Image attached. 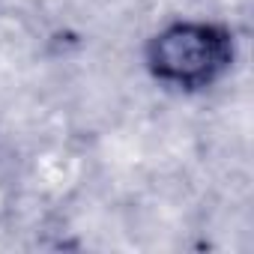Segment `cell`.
I'll return each instance as SVG.
<instances>
[{
  "instance_id": "1",
  "label": "cell",
  "mask_w": 254,
  "mask_h": 254,
  "mask_svg": "<svg viewBox=\"0 0 254 254\" xmlns=\"http://www.w3.org/2000/svg\"><path fill=\"white\" fill-rule=\"evenodd\" d=\"M147 72L174 90L194 93L221 81L236 60V39L227 24L180 18L156 30L144 48Z\"/></svg>"
}]
</instances>
